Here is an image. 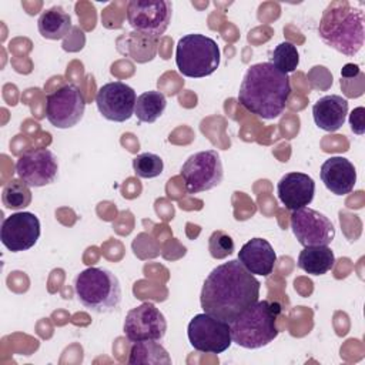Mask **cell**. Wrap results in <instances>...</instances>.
<instances>
[{
  "label": "cell",
  "mask_w": 365,
  "mask_h": 365,
  "mask_svg": "<svg viewBox=\"0 0 365 365\" xmlns=\"http://www.w3.org/2000/svg\"><path fill=\"white\" fill-rule=\"evenodd\" d=\"M237 259L252 275L268 277L277 262V254L267 240L252 238L241 247Z\"/></svg>",
  "instance_id": "ac0fdd59"
},
{
  "label": "cell",
  "mask_w": 365,
  "mask_h": 365,
  "mask_svg": "<svg viewBox=\"0 0 365 365\" xmlns=\"http://www.w3.org/2000/svg\"><path fill=\"white\" fill-rule=\"evenodd\" d=\"M291 96L289 77L269 61L248 67L238 91V103L250 113L272 120L282 114Z\"/></svg>",
  "instance_id": "7a4b0ae2"
},
{
  "label": "cell",
  "mask_w": 365,
  "mask_h": 365,
  "mask_svg": "<svg viewBox=\"0 0 365 365\" xmlns=\"http://www.w3.org/2000/svg\"><path fill=\"white\" fill-rule=\"evenodd\" d=\"M123 329L130 342L161 341L167 332V321L153 302H143L127 312Z\"/></svg>",
  "instance_id": "8fae6325"
},
{
  "label": "cell",
  "mask_w": 365,
  "mask_h": 365,
  "mask_svg": "<svg viewBox=\"0 0 365 365\" xmlns=\"http://www.w3.org/2000/svg\"><path fill=\"white\" fill-rule=\"evenodd\" d=\"M234 250H235L234 241L227 232L217 230L210 235L208 251L214 259H224L228 255H231Z\"/></svg>",
  "instance_id": "4316f807"
},
{
  "label": "cell",
  "mask_w": 365,
  "mask_h": 365,
  "mask_svg": "<svg viewBox=\"0 0 365 365\" xmlns=\"http://www.w3.org/2000/svg\"><path fill=\"white\" fill-rule=\"evenodd\" d=\"M346 114L348 101L338 94L324 96L312 106V117L315 124L329 133H334L344 125Z\"/></svg>",
  "instance_id": "d6986e66"
},
{
  "label": "cell",
  "mask_w": 365,
  "mask_h": 365,
  "mask_svg": "<svg viewBox=\"0 0 365 365\" xmlns=\"http://www.w3.org/2000/svg\"><path fill=\"white\" fill-rule=\"evenodd\" d=\"M187 335L191 346L205 354H222L232 344L230 324L207 312L197 314L188 322Z\"/></svg>",
  "instance_id": "9c48e42d"
},
{
  "label": "cell",
  "mask_w": 365,
  "mask_h": 365,
  "mask_svg": "<svg viewBox=\"0 0 365 365\" xmlns=\"http://www.w3.org/2000/svg\"><path fill=\"white\" fill-rule=\"evenodd\" d=\"M364 117H365V108L364 107H356L352 110V113L349 114V125L351 130L358 134L362 135L365 131V124H364Z\"/></svg>",
  "instance_id": "83f0119b"
},
{
  "label": "cell",
  "mask_w": 365,
  "mask_h": 365,
  "mask_svg": "<svg viewBox=\"0 0 365 365\" xmlns=\"http://www.w3.org/2000/svg\"><path fill=\"white\" fill-rule=\"evenodd\" d=\"M77 299L90 311L97 314L113 312L121 302V287L118 278L106 268L90 267L74 279Z\"/></svg>",
  "instance_id": "5b68a950"
},
{
  "label": "cell",
  "mask_w": 365,
  "mask_h": 365,
  "mask_svg": "<svg viewBox=\"0 0 365 365\" xmlns=\"http://www.w3.org/2000/svg\"><path fill=\"white\" fill-rule=\"evenodd\" d=\"M279 312L281 305L278 302L258 299L230 322L232 342L247 349L268 345L278 336L277 318Z\"/></svg>",
  "instance_id": "277c9868"
},
{
  "label": "cell",
  "mask_w": 365,
  "mask_h": 365,
  "mask_svg": "<svg viewBox=\"0 0 365 365\" xmlns=\"http://www.w3.org/2000/svg\"><path fill=\"white\" fill-rule=\"evenodd\" d=\"M335 264L334 251L328 245L304 247L298 255V267L311 275H324Z\"/></svg>",
  "instance_id": "ffe728a7"
},
{
  "label": "cell",
  "mask_w": 365,
  "mask_h": 365,
  "mask_svg": "<svg viewBox=\"0 0 365 365\" xmlns=\"http://www.w3.org/2000/svg\"><path fill=\"white\" fill-rule=\"evenodd\" d=\"M137 96L133 87L123 81H111L101 86L96 96V104L100 114L114 123H123L131 118L135 108Z\"/></svg>",
  "instance_id": "5bb4252c"
},
{
  "label": "cell",
  "mask_w": 365,
  "mask_h": 365,
  "mask_svg": "<svg viewBox=\"0 0 365 365\" xmlns=\"http://www.w3.org/2000/svg\"><path fill=\"white\" fill-rule=\"evenodd\" d=\"M291 228L302 247L328 245L335 238V228L331 220L309 207L292 211Z\"/></svg>",
  "instance_id": "7c38bea8"
},
{
  "label": "cell",
  "mask_w": 365,
  "mask_h": 365,
  "mask_svg": "<svg viewBox=\"0 0 365 365\" xmlns=\"http://www.w3.org/2000/svg\"><path fill=\"white\" fill-rule=\"evenodd\" d=\"M1 201L6 208L23 210L31 202L30 187L20 178H11L3 188Z\"/></svg>",
  "instance_id": "cb8c5ba5"
},
{
  "label": "cell",
  "mask_w": 365,
  "mask_h": 365,
  "mask_svg": "<svg viewBox=\"0 0 365 365\" xmlns=\"http://www.w3.org/2000/svg\"><path fill=\"white\" fill-rule=\"evenodd\" d=\"M321 180L335 195L349 194L356 182V170L345 157H329L321 165Z\"/></svg>",
  "instance_id": "e0dca14e"
},
{
  "label": "cell",
  "mask_w": 365,
  "mask_h": 365,
  "mask_svg": "<svg viewBox=\"0 0 365 365\" xmlns=\"http://www.w3.org/2000/svg\"><path fill=\"white\" fill-rule=\"evenodd\" d=\"M167 107L165 96L161 91L150 90L137 97L134 114L141 123H154Z\"/></svg>",
  "instance_id": "603a6c76"
},
{
  "label": "cell",
  "mask_w": 365,
  "mask_h": 365,
  "mask_svg": "<svg viewBox=\"0 0 365 365\" xmlns=\"http://www.w3.org/2000/svg\"><path fill=\"white\" fill-rule=\"evenodd\" d=\"M16 173L29 187H44L57 178L58 161L48 148H31L16 161Z\"/></svg>",
  "instance_id": "4fadbf2b"
},
{
  "label": "cell",
  "mask_w": 365,
  "mask_h": 365,
  "mask_svg": "<svg viewBox=\"0 0 365 365\" xmlns=\"http://www.w3.org/2000/svg\"><path fill=\"white\" fill-rule=\"evenodd\" d=\"M181 177L190 194L212 190L224 177L220 154L215 150H205L190 155L181 167Z\"/></svg>",
  "instance_id": "ba28073f"
},
{
  "label": "cell",
  "mask_w": 365,
  "mask_h": 365,
  "mask_svg": "<svg viewBox=\"0 0 365 365\" xmlns=\"http://www.w3.org/2000/svg\"><path fill=\"white\" fill-rule=\"evenodd\" d=\"M318 33L329 47L352 57L364 46V10L349 1H331L322 13Z\"/></svg>",
  "instance_id": "3957f363"
},
{
  "label": "cell",
  "mask_w": 365,
  "mask_h": 365,
  "mask_svg": "<svg viewBox=\"0 0 365 365\" xmlns=\"http://www.w3.org/2000/svg\"><path fill=\"white\" fill-rule=\"evenodd\" d=\"M38 33L48 40H60L71 30V17L60 6L44 10L37 20Z\"/></svg>",
  "instance_id": "44dd1931"
},
{
  "label": "cell",
  "mask_w": 365,
  "mask_h": 365,
  "mask_svg": "<svg viewBox=\"0 0 365 365\" xmlns=\"http://www.w3.org/2000/svg\"><path fill=\"white\" fill-rule=\"evenodd\" d=\"M128 364H148V365H170L171 356L167 349L157 341H140L134 342L130 351Z\"/></svg>",
  "instance_id": "7402d4cb"
},
{
  "label": "cell",
  "mask_w": 365,
  "mask_h": 365,
  "mask_svg": "<svg viewBox=\"0 0 365 365\" xmlns=\"http://www.w3.org/2000/svg\"><path fill=\"white\" fill-rule=\"evenodd\" d=\"M133 170L140 178H154L163 173L164 163L154 153H143L133 158Z\"/></svg>",
  "instance_id": "484cf974"
},
{
  "label": "cell",
  "mask_w": 365,
  "mask_h": 365,
  "mask_svg": "<svg viewBox=\"0 0 365 365\" xmlns=\"http://www.w3.org/2000/svg\"><path fill=\"white\" fill-rule=\"evenodd\" d=\"M359 74V67L356 64H345L341 70V76L342 78H352L354 76Z\"/></svg>",
  "instance_id": "f1b7e54d"
},
{
  "label": "cell",
  "mask_w": 365,
  "mask_h": 365,
  "mask_svg": "<svg viewBox=\"0 0 365 365\" xmlns=\"http://www.w3.org/2000/svg\"><path fill=\"white\" fill-rule=\"evenodd\" d=\"M127 21L141 36L158 38L165 33L173 17V3L167 0H130Z\"/></svg>",
  "instance_id": "52a82bcc"
},
{
  "label": "cell",
  "mask_w": 365,
  "mask_h": 365,
  "mask_svg": "<svg viewBox=\"0 0 365 365\" xmlns=\"http://www.w3.org/2000/svg\"><path fill=\"white\" fill-rule=\"evenodd\" d=\"M220 57L217 41L200 33L182 36L175 47L177 68L191 78L211 76L220 66Z\"/></svg>",
  "instance_id": "8992f818"
},
{
  "label": "cell",
  "mask_w": 365,
  "mask_h": 365,
  "mask_svg": "<svg viewBox=\"0 0 365 365\" xmlns=\"http://www.w3.org/2000/svg\"><path fill=\"white\" fill-rule=\"evenodd\" d=\"M259 281L238 259L215 267L205 278L200 302L204 312L231 322L258 301Z\"/></svg>",
  "instance_id": "6da1fadb"
},
{
  "label": "cell",
  "mask_w": 365,
  "mask_h": 365,
  "mask_svg": "<svg viewBox=\"0 0 365 365\" xmlns=\"http://www.w3.org/2000/svg\"><path fill=\"white\" fill-rule=\"evenodd\" d=\"M86 100L74 84H64L46 97V117L56 128L74 127L84 115Z\"/></svg>",
  "instance_id": "30bf717a"
},
{
  "label": "cell",
  "mask_w": 365,
  "mask_h": 365,
  "mask_svg": "<svg viewBox=\"0 0 365 365\" xmlns=\"http://www.w3.org/2000/svg\"><path fill=\"white\" fill-rule=\"evenodd\" d=\"M269 63L274 64L284 74L292 73L299 64V54L297 46H294L291 41L279 43L274 48Z\"/></svg>",
  "instance_id": "d4e9b609"
},
{
  "label": "cell",
  "mask_w": 365,
  "mask_h": 365,
  "mask_svg": "<svg viewBox=\"0 0 365 365\" xmlns=\"http://www.w3.org/2000/svg\"><path fill=\"white\" fill-rule=\"evenodd\" d=\"M277 194L285 208L294 211L311 204L315 194V181L304 173H287L277 184Z\"/></svg>",
  "instance_id": "2e32d148"
},
{
  "label": "cell",
  "mask_w": 365,
  "mask_h": 365,
  "mask_svg": "<svg viewBox=\"0 0 365 365\" xmlns=\"http://www.w3.org/2000/svg\"><path fill=\"white\" fill-rule=\"evenodd\" d=\"M40 238V221L29 211H19L1 222V244L11 252L30 250Z\"/></svg>",
  "instance_id": "9a60e30c"
}]
</instances>
